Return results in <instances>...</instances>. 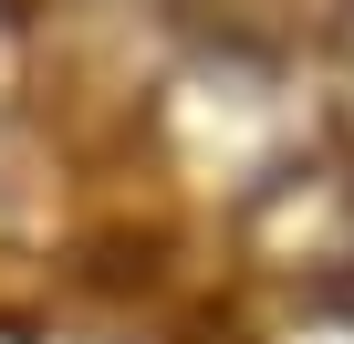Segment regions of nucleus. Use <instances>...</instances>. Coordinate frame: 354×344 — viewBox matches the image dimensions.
I'll return each mask as SVG.
<instances>
[{
	"instance_id": "1",
	"label": "nucleus",
	"mask_w": 354,
	"mask_h": 344,
	"mask_svg": "<svg viewBox=\"0 0 354 344\" xmlns=\"http://www.w3.org/2000/svg\"><path fill=\"white\" fill-rule=\"evenodd\" d=\"M323 125H333V156H354V0L333 11V42H323Z\"/></svg>"
},
{
	"instance_id": "2",
	"label": "nucleus",
	"mask_w": 354,
	"mask_h": 344,
	"mask_svg": "<svg viewBox=\"0 0 354 344\" xmlns=\"http://www.w3.org/2000/svg\"><path fill=\"white\" fill-rule=\"evenodd\" d=\"M261 344H354V302H302V313H281Z\"/></svg>"
},
{
	"instance_id": "3",
	"label": "nucleus",
	"mask_w": 354,
	"mask_h": 344,
	"mask_svg": "<svg viewBox=\"0 0 354 344\" xmlns=\"http://www.w3.org/2000/svg\"><path fill=\"white\" fill-rule=\"evenodd\" d=\"M21 63H32L21 53V0H0V115L21 105Z\"/></svg>"
}]
</instances>
